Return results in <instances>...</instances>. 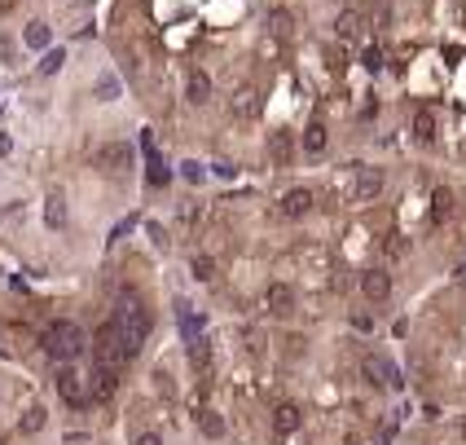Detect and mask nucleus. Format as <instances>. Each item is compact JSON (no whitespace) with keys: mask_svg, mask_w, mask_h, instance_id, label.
<instances>
[{"mask_svg":"<svg viewBox=\"0 0 466 445\" xmlns=\"http://www.w3.org/2000/svg\"><path fill=\"white\" fill-rule=\"evenodd\" d=\"M114 326H119V335H124L128 357H137V353L145 349L149 331H154V318H149V309L137 300V295H119V309H114Z\"/></svg>","mask_w":466,"mask_h":445,"instance_id":"nucleus-1","label":"nucleus"},{"mask_svg":"<svg viewBox=\"0 0 466 445\" xmlns=\"http://www.w3.org/2000/svg\"><path fill=\"white\" fill-rule=\"evenodd\" d=\"M88 349V335L79 331L75 322H48V331H44V353L53 357V361H75L79 353Z\"/></svg>","mask_w":466,"mask_h":445,"instance_id":"nucleus-2","label":"nucleus"},{"mask_svg":"<svg viewBox=\"0 0 466 445\" xmlns=\"http://www.w3.org/2000/svg\"><path fill=\"white\" fill-rule=\"evenodd\" d=\"M93 357H97V366H106V370H114V375H119V370L128 366V361H132V357H128V349H124L119 326H114V318L97 326V335H93Z\"/></svg>","mask_w":466,"mask_h":445,"instance_id":"nucleus-3","label":"nucleus"},{"mask_svg":"<svg viewBox=\"0 0 466 445\" xmlns=\"http://www.w3.org/2000/svg\"><path fill=\"white\" fill-rule=\"evenodd\" d=\"M365 375H370V384H378V388H401L405 384V375H401V366L387 357V353H370L365 357Z\"/></svg>","mask_w":466,"mask_h":445,"instance_id":"nucleus-4","label":"nucleus"},{"mask_svg":"<svg viewBox=\"0 0 466 445\" xmlns=\"http://www.w3.org/2000/svg\"><path fill=\"white\" fill-rule=\"evenodd\" d=\"M53 384H58V392H62V401L66 406H84L88 401V388H84V375H79L71 361H62L58 366V375H53Z\"/></svg>","mask_w":466,"mask_h":445,"instance_id":"nucleus-5","label":"nucleus"},{"mask_svg":"<svg viewBox=\"0 0 466 445\" xmlns=\"http://www.w3.org/2000/svg\"><path fill=\"white\" fill-rule=\"evenodd\" d=\"M141 150H145V181L149 186H168V163H163L159 146H154V133H141Z\"/></svg>","mask_w":466,"mask_h":445,"instance_id":"nucleus-6","label":"nucleus"},{"mask_svg":"<svg viewBox=\"0 0 466 445\" xmlns=\"http://www.w3.org/2000/svg\"><path fill=\"white\" fill-rule=\"evenodd\" d=\"M382 168H357V186H352V203H374L382 194Z\"/></svg>","mask_w":466,"mask_h":445,"instance_id":"nucleus-7","label":"nucleus"},{"mask_svg":"<svg viewBox=\"0 0 466 445\" xmlns=\"http://www.w3.org/2000/svg\"><path fill=\"white\" fill-rule=\"evenodd\" d=\"M97 168H106V172H124L132 168V146L128 141H110L97 150Z\"/></svg>","mask_w":466,"mask_h":445,"instance_id":"nucleus-8","label":"nucleus"},{"mask_svg":"<svg viewBox=\"0 0 466 445\" xmlns=\"http://www.w3.org/2000/svg\"><path fill=\"white\" fill-rule=\"evenodd\" d=\"M312 203H317V194H312L308 186H295V190H286V194H281V217H308V212H312Z\"/></svg>","mask_w":466,"mask_h":445,"instance_id":"nucleus-9","label":"nucleus"},{"mask_svg":"<svg viewBox=\"0 0 466 445\" xmlns=\"http://www.w3.org/2000/svg\"><path fill=\"white\" fill-rule=\"evenodd\" d=\"M229 110H233V120H242V124L260 120V93L255 89H238V93H233V102H229Z\"/></svg>","mask_w":466,"mask_h":445,"instance_id":"nucleus-10","label":"nucleus"},{"mask_svg":"<svg viewBox=\"0 0 466 445\" xmlns=\"http://www.w3.org/2000/svg\"><path fill=\"white\" fill-rule=\"evenodd\" d=\"M114 388H119V375L106 370V366H93V375H88V392H93V401H110V397H114Z\"/></svg>","mask_w":466,"mask_h":445,"instance_id":"nucleus-11","label":"nucleus"},{"mask_svg":"<svg viewBox=\"0 0 466 445\" xmlns=\"http://www.w3.org/2000/svg\"><path fill=\"white\" fill-rule=\"evenodd\" d=\"M361 291H365V300H387L392 295V278L382 273V269H370V273H361Z\"/></svg>","mask_w":466,"mask_h":445,"instance_id":"nucleus-12","label":"nucleus"},{"mask_svg":"<svg viewBox=\"0 0 466 445\" xmlns=\"http://www.w3.org/2000/svg\"><path fill=\"white\" fill-rule=\"evenodd\" d=\"M264 304H269V313H277V318H286V313L295 309V291L286 283H273L269 291H264Z\"/></svg>","mask_w":466,"mask_h":445,"instance_id":"nucleus-13","label":"nucleus"},{"mask_svg":"<svg viewBox=\"0 0 466 445\" xmlns=\"http://www.w3.org/2000/svg\"><path fill=\"white\" fill-rule=\"evenodd\" d=\"M269 159L277 163V168H291V159H295V137H291V133H269Z\"/></svg>","mask_w":466,"mask_h":445,"instance_id":"nucleus-14","label":"nucleus"},{"mask_svg":"<svg viewBox=\"0 0 466 445\" xmlns=\"http://www.w3.org/2000/svg\"><path fill=\"white\" fill-rule=\"evenodd\" d=\"M299 427V406H291V401H281L277 410H273V432L277 437H291Z\"/></svg>","mask_w":466,"mask_h":445,"instance_id":"nucleus-15","label":"nucleus"},{"mask_svg":"<svg viewBox=\"0 0 466 445\" xmlns=\"http://www.w3.org/2000/svg\"><path fill=\"white\" fill-rule=\"evenodd\" d=\"M22 44H27V49H36V53H44V49L53 44V31H48V22H27Z\"/></svg>","mask_w":466,"mask_h":445,"instance_id":"nucleus-16","label":"nucleus"},{"mask_svg":"<svg viewBox=\"0 0 466 445\" xmlns=\"http://www.w3.org/2000/svg\"><path fill=\"white\" fill-rule=\"evenodd\" d=\"M335 31L343 40H357L361 31H365V13L361 9H347V13H339V22H335Z\"/></svg>","mask_w":466,"mask_h":445,"instance_id":"nucleus-17","label":"nucleus"},{"mask_svg":"<svg viewBox=\"0 0 466 445\" xmlns=\"http://www.w3.org/2000/svg\"><path fill=\"white\" fill-rule=\"evenodd\" d=\"M185 97H189L194 106H203L207 97H211V79H207L203 71H189V79H185Z\"/></svg>","mask_w":466,"mask_h":445,"instance_id":"nucleus-18","label":"nucleus"},{"mask_svg":"<svg viewBox=\"0 0 466 445\" xmlns=\"http://www.w3.org/2000/svg\"><path fill=\"white\" fill-rule=\"evenodd\" d=\"M326 141H330L326 124H321V120H312V124L304 128V150H308V155H321V150H326Z\"/></svg>","mask_w":466,"mask_h":445,"instance_id":"nucleus-19","label":"nucleus"},{"mask_svg":"<svg viewBox=\"0 0 466 445\" xmlns=\"http://www.w3.org/2000/svg\"><path fill=\"white\" fill-rule=\"evenodd\" d=\"M189 361H194V370H203V375L211 370V344H207L203 335L189 340Z\"/></svg>","mask_w":466,"mask_h":445,"instance_id":"nucleus-20","label":"nucleus"},{"mask_svg":"<svg viewBox=\"0 0 466 445\" xmlns=\"http://www.w3.org/2000/svg\"><path fill=\"white\" fill-rule=\"evenodd\" d=\"M44 423H48V410H44V406H31L27 415L18 419V432H22V437H36Z\"/></svg>","mask_w":466,"mask_h":445,"instance_id":"nucleus-21","label":"nucleus"},{"mask_svg":"<svg viewBox=\"0 0 466 445\" xmlns=\"http://www.w3.org/2000/svg\"><path fill=\"white\" fill-rule=\"evenodd\" d=\"M44 221H48V229L66 225V199H62V194H48V199H44Z\"/></svg>","mask_w":466,"mask_h":445,"instance_id":"nucleus-22","label":"nucleus"},{"mask_svg":"<svg viewBox=\"0 0 466 445\" xmlns=\"http://www.w3.org/2000/svg\"><path fill=\"white\" fill-rule=\"evenodd\" d=\"M413 137H418L422 146L436 141V115H431V110H418V120H413Z\"/></svg>","mask_w":466,"mask_h":445,"instance_id":"nucleus-23","label":"nucleus"},{"mask_svg":"<svg viewBox=\"0 0 466 445\" xmlns=\"http://www.w3.org/2000/svg\"><path fill=\"white\" fill-rule=\"evenodd\" d=\"M198 427H203V437H211V441L225 437V419L215 415V410H203V415H198Z\"/></svg>","mask_w":466,"mask_h":445,"instance_id":"nucleus-24","label":"nucleus"},{"mask_svg":"<svg viewBox=\"0 0 466 445\" xmlns=\"http://www.w3.org/2000/svg\"><path fill=\"white\" fill-rule=\"evenodd\" d=\"M448 212H453V194H448V190H436V194H431V221H444Z\"/></svg>","mask_w":466,"mask_h":445,"instance_id":"nucleus-25","label":"nucleus"},{"mask_svg":"<svg viewBox=\"0 0 466 445\" xmlns=\"http://www.w3.org/2000/svg\"><path fill=\"white\" fill-rule=\"evenodd\" d=\"M62 62H66V49H44V58H40V75H58V71H62Z\"/></svg>","mask_w":466,"mask_h":445,"instance_id":"nucleus-26","label":"nucleus"},{"mask_svg":"<svg viewBox=\"0 0 466 445\" xmlns=\"http://www.w3.org/2000/svg\"><path fill=\"white\" fill-rule=\"evenodd\" d=\"M189 273L198 278V283H211V278H215V260L211 256H194L189 260Z\"/></svg>","mask_w":466,"mask_h":445,"instance_id":"nucleus-27","label":"nucleus"},{"mask_svg":"<svg viewBox=\"0 0 466 445\" xmlns=\"http://www.w3.org/2000/svg\"><path fill=\"white\" fill-rule=\"evenodd\" d=\"M114 97H119V79L102 75V79H97V102H114Z\"/></svg>","mask_w":466,"mask_h":445,"instance_id":"nucleus-28","label":"nucleus"},{"mask_svg":"<svg viewBox=\"0 0 466 445\" xmlns=\"http://www.w3.org/2000/svg\"><path fill=\"white\" fill-rule=\"evenodd\" d=\"M269 27H273V36H291V13L286 9H273L269 13Z\"/></svg>","mask_w":466,"mask_h":445,"instance_id":"nucleus-29","label":"nucleus"},{"mask_svg":"<svg viewBox=\"0 0 466 445\" xmlns=\"http://www.w3.org/2000/svg\"><path fill=\"white\" fill-rule=\"evenodd\" d=\"M361 67L378 75V71H382V49H365V53H361Z\"/></svg>","mask_w":466,"mask_h":445,"instance_id":"nucleus-30","label":"nucleus"},{"mask_svg":"<svg viewBox=\"0 0 466 445\" xmlns=\"http://www.w3.org/2000/svg\"><path fill=\"white\" fill-rule=\"evenodd\" d=\"M180 176H185L189 186H198V181L207 176V168H203V163H194V159H189V163H180Z\"/></svg>","mask_w":466,"mask_h":445,"instance_id":"nucleus-31","label":"nucleus"},{"mask_svg":"<svg viewBox=\"0 0 466 445\" xmlns=\"http://www.w3.org/2000/svg\"><path fill=\"white\" fill-rule=\"evenodd\" d=\"M352 326H357V331H365V335H370V331H374V313L357 309V313H352Z\"/></svg>","mask_w":466,"mask_h":445,"instance_id":"nucleus-32","label":"nucleus"},{"mask_svg":"<svg viewBox=\"0 0 466 445\" xmlns=\"http://www.w3.org/2000/svg\"><path fill=\"white\" fill-rule=\"evenodd\" d=\"M387 256H392V260H396V256H405V238H401V234H392V238H387Z\"/></svg>","mask_w":466,"mask_h":445,"instance_id":"nucleus-33","label":"nucleus"},{"mask_svg":"<svg viewBox=\"0 0 466 445\" xmlns=\"http://www.w3.org/2000/svg\"><path fill=\"white\" fill-rule=\"evenodd\" d=\"M154 384H159V392H168V397H172V375H168V370H159Z\"/></svg>","mask_w":466,"mask_h":445,"instance_id":"nucleus-34","label":"nucleus"},{"mask_svg":"<svg viewBox=\"0 0 466 445\" xmlns=\"http://www.w3.org/2000/svg\"><path fill=\"white\" fill-rule=\"evenodd\" d=\"M132 445H163V441H159L154 432H141V437H137V441H132Z\"/></svg>","mask_w":466,"mask_h":445,"instance_id":"nucleus-35","label":"nucleus"},{"mask_svg":"<svg viewBox=\"0 0 466 445\" xmlns=\"http://www.w3.org/2000/svg\"><path fill=\"white\" fill-rule=\"evenodd\" d=\"M9 150H13V141H9L5 133H0V155H9Z\"/></svg>","mask_w":466,"mask_h":445,"instance_id":"nucleus-36","label":"nucleus"},{"mask_svg":"<svg viewBox=\"0 0 466 445\" xmlns=\"http://www.w3.org/2000/svg\"><path fill=\"white\" fill-rule=\"evenodd\" d=\"M374 445H392V427H387V432H382V437H378Z\"/></svg>","mask_w":466,"mask_h":445,"instance_id":"nucleus-37","label":"nucleus"},{"mask_svg":"<svg viewBox=\"0 0 466 445\" xmlns=\"http://www.w3.org/2000/svg\"><path fill=\"white\" fill-rule=\"evenodd\" d=\"M458 432H462V441H466V415H462V427H458Z\"/></svg>","mask_w":466,"mask_h":445,"instance_id":"nucleus-38","label":"nucleus"},{"mask_svg":"<svg viewBox=\"0 0 466 445\" xmlns=\"http://www.w3.org/2000/svg\"><path fill=\"white\" fill-rule=\"evenodd\" d=\"M75 5H88V0H75Z\"/></svg>","mask_w":466,"mask_h":445,"instance_id":"nucleus-39","label":"nucleus"}]
</instances>
